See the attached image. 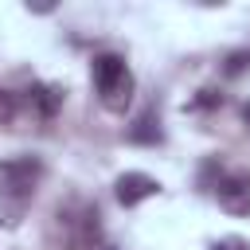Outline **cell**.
Listing matches in <instances>:
<instances>
[{"mask_svg":"<svg viewBox=\"0 0 250 250\" xmlns=\"http://www.w3.org/2000/svg\"><path fill=\"white\" fill-rule=\"evenodd\" d=\"M90 74H94V90H98L102 105H105L109 113H125L129 102H133V86H137L129 62H125L121 55L105 51V55H94Z\"/></svg>","mask_w":250,"mask_h":250,"instance_id":"cell-1","label":"cell"},{"mask_svg":"<svg viewBox=\"0 0 250 250\" xmlns=\"http://www.w3.org/2000/svg\"><path fill=\"white\" fill-rule=\"evenodd\" d=\"M43 180V160L39 156H12L0 164V199H12V211L20 215L23 203L35 195V184Z\"/></svg>","mask_w":250,"mask_h":250,"instance_id":"cell-2","label":"cell"},{"mask_svg":"<svg viewBox=\"0 0 250 250\" xmlns=\"http://www.w3.org/2000/svg\"><path fill=\"white\" fill-rule=\"evenodd\" d=\"M215 199L223 211L230 215H250V172L238 168V172H223L219 184H215Z\"/></svg>","mask_w":250,"mask_h":250,"instance_id":"cell-3","label":"cell"},{"mask_svg":"<svg viewBox=\"0 0 250 250\" xmlns=\"http://www.w3.org/2000/svg\"><path fill=\"white\" fill-rule=\"evenodd\" d=\"M113 195H117L121 207H137V203L160 195V180H152L148 172H121L113 180Z\"/></svg>","mask_w":250,"mask_h":250,"instance_id":"cell-4","label":"cell"},{"mask_svg":"<svg viewBox=\"0 0 250 250\" xmlns=\"http://www.w3.org/2000/svg\"><path fill=\"white\" fill-rule=\"evenodd\" d=\"M98 219H102V215L90 211V207L74 219V234H70V246H74V250H113V242L105 238V230H102Z\"/></svg>","mask_w":250,"mask_h":250,"instance_id":"cell-5","label":"cell"},{"mask_svg":"<svg viewBox=\"0 0 250 250\" xmlns=\"http://www.w3.org/2000/svg\"><path fill=\"white\" fill-rule=\"evenodd\" d=\"M125 141H129V145H160V141H164L160 113H156V109H141L137 121L125 129Z\"/></svg>","mask_w":250,"mask_h":250,"instance_id":"cell-6","label":"cell"},{"mask_svg":"<svg viewBox=\"0 0 250 250\" xmlns=\"http://www.w3.org/2000/svg\"><path fill=\"white\" fill-rule=\"evenodd\" d=\"M27 102L43 113V117H55L59 113V105H62V86H51V82H35L31 90H27Z\"/></svg>","mask_w":250,"mask_h":250,"instance_id":"cell-7","label":"cell"},{"mask_svg":"<svg viewBox=\"0 0 250 250\" xmlns=\"http://www.w3.org/2000/svg\"><path fill=\"white\" fill-rule=\"evenodd\" d=\"M250 70V51L242 47V51H230L227 59H223V74L227 78H238V74H246Z\"/></svg>","mask_w":250,"mask_h":250,"instance_id":"cell-8","label":"cell"},{"mask_svg":"<svg viewBox=\"0 0 250 250\" xmlns=\"http://www.w3.org/2000/svg\"><path fill=\"white\" fill-rule=\"evenodd\" d=\"M215 105H223V90H215V86H203L191 98V109H215Z\"/></svg>","mask_w":250,"mask_h":250,"instance_id":"cell-9","label":"cell"},{"mask_svg":"<svg viewBox=\"0 0 250 250\" xmlns=\"http://www.w3.org/2000/svg\"><path fill=\"white\" fill-rule=\"evenodd\" d=\"M12 113H16V94L0 90V117H12Z\"/></svg>","mask_w":250,"mask_h":250,"instance_id":"cell-10","label":"cell"},{"mask_svg":"<svg viewBox=\"0 0 250 250\" xmlns=\"http://www.w3.org/2000/svg\"><path fill=\"white\" fill-rule=\"evenodd\" d=\"M211 250H250V242H242V238H223V242H215Z\"/></svg>","mask_w":250,"mask_h":250,"instance_id":"cell-11","label":"cell"},{"mask_svg":"<svg viewBox=\"0 0 250 250\" xmlns=\"http://www.w3.org/2000/svg\"><path fill=\"white\" fill-rule=\"evenodd\" d=\"M242 121H246V125H250V102H246V105H242Z\"/></svg>","mask_w":250,"mask_h":250,"instance_id":"cell-12","label":"cell"}]
</instances>
